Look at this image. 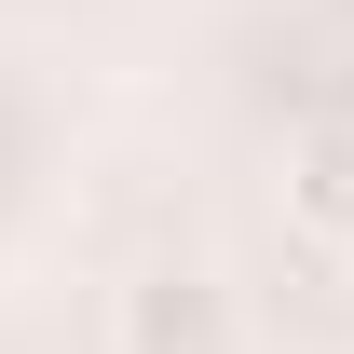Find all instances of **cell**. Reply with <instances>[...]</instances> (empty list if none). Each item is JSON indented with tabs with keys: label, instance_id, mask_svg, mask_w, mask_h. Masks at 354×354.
<instances>
[{
	"label": "cell",
	"instance_id": "6da1fadb",
	"mask_svg": "<svg viewBox=\"0 0 354 354\" xmlns=\"http://www.w3.org/2000/svg\"><path fill=\"white\" fill-rule=\"evenodd\" d=\"M109 341L123 354H232V286L205 259H150V272H123Z\"/></svg>",
	"mask_w": 354,
	"mask_h": 354
},
{
	"label": "cell",
	"instance_id": "7a4b0ae2",
	"mask_svg": "<svg viewBox=\"0 0 354 354\" xmlns=\"http://www.w3.org/2000/svg\"><path fill=\"white\" fill-rule=\"evenodd\" d=\"M286 218L354 259V123H313L300 150H286Z\"/></svg>",
	"mask_w": 354,
	"mask_h": 354
}]
</instances>
